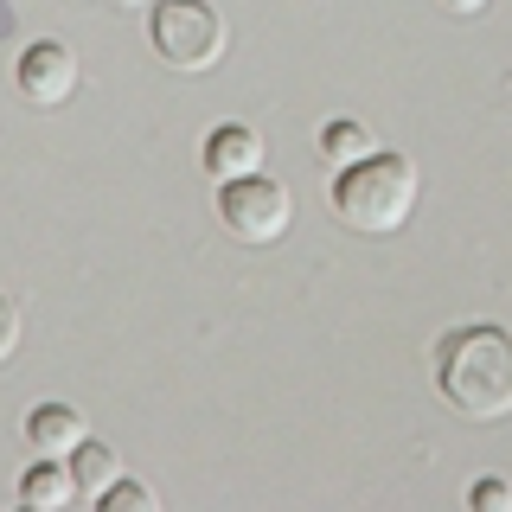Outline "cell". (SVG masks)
<instances>
[{
    "mask_svg": "<svg viewBox=\"0 0 512 512\" xmlns=\"http://www.w3.org/2000/svg\"><path fill=\"white\" fill-rule=\"evenodd\" d=\"M436 384L468 423H500L512 416V333L493 320L455 327L436 346Z\"/></svg>",
    "mask_w": 512,
    "mask_h": 512,
    "instance_id": "1",
    "label": "cell"
},
{
    "mask_svg": "<svg viewBox=\"0 0 512 512\" xmlns=\"http://www.w3.org/2000/svg\"><path fill=\"white\" fill-rule=\"evenodd\" d=\"M416 212V160L410 154H391V148H372L365 160L333 173V218L359 237H391L404 231Z\"/></svg>",
    "mask_w": 512,
    "mask_h": 512,
    "instance_id": "2",
    "label": "cell"
},
{
    "mask_svg": "<svg viewBox=\"0 0 512 512\" xmlns=\"http://www.w3.org/2000/svg\"><path fill=\"white\" fill-rule=\"evenodd\" d=\"M148 39L173 71H212L224 58V13L212 0H154Z\"/></svg>",
    "mask_w": 512,
    "mask_h": 512,
    "instance_id": "3",
    "label": "cell"
},
{
    "mask_svg": "<svg viewBox=\"0 0 512 512\" xmlns=\"http://www.w3.org/2000/svg\"><path fill=\"white\" fill-rule=\"evenodd\" d=\"M218 218L237 244H276L295 224V192L282 180H269V173H244V180L218 186Z\"/></svg>",
    "mask_w": 512,
    "mask_h": 512,
    "instance_id": "4",
    "label": "cell"
},
{
    "mask_svg": "<svg viewBox=\"0 0 512 512\" xmlns=\"http://www.w3.org/2000/svg\"><path fill=\"white\" fill-rule=\"evenodd\" d=\"M20 96L32 109H64L77 96V84H84V71H77V52L64 39H32L20 52Z\"/></svg>",
    "mask_w": 512,
    "mask_h": 512,
    "instance_id": "5",
    "label": "cell"
},
{
    "mask_svg": "<svg viewBox=\"0 0 512 512\" xmlns=\"http://www.w3.org/2000/svg\"><path fill=\"white\" fill-rule=\"evenodd\" d=\"M205 173L224 186V180H244V173H263V135L250 122H218L205 135Z\"/></svg>",
    "mask_w": 512,
    "mask_h": 512,
    "instance_id": "6",
    "label": "cell"
},
{
    "mask_svg": "<svg viewBox=\"0 0 512 512\" xmlns=\"http://www.w3.org/2000/svg\"><path fill=\"white\" fill-rule=\"evenodd\" d=\"M84 436H90V429H84V410H71V404H32V416H26V442H32V455H58V461H71Z\"/></svg>",
    "mask_w": 512,
    "mask_h": 512,
    "instance_id": "7",
    "label": "cell"
},
{
    "mask_svg": "<svg viewBox=\"0 0 512 512\" xmlns=\"http://www.w3.org/2000/svg\"><path fill=\"white\" fill-rule=\"evenodd\" d=\"M77 493H84V487H77L71 461H58V455H39V461L20 474V506H26V512H64Z\"/></svg>",
    "mask_w": 512,
    "mask_h": 512,
    "instance_id": "8",
    "label": "cell"
},
{
    "mask_svg": "<svg viewBox=\"0 0 512 512\" xmlns=\"http://www.w3.org/2000/svg\"><path fill=\"white\" fill-rule=\"evenodd\" d=\"M71 474H77V487H84V500H96V493L122 474V461H116V448H109V442L84 436V442H77V455H71Z\"/></svg>",
    "mask_w": 512,
    "mask_h": 512,
    "instance_id": "9",
    "label": "cell"
},
{
    "mask_svg": "<svg viewBox=\"0 0 512 512\" xmlns=\"http://www.w3.org/2000/svg\"><path fill=\"white\" fill-rule=\"evenodd\" d=\"M378 148V135L365 122H352V116H340V122H327L320 128V154L333 160V167H352V160H365Z\"/></svg>",
    "mask_w": 512,
    "mask_h": 512,
    "instance_id": "10",
    "label": "cell"
},
{
    "mask_svg": "<svg viewBox=\"0 0 512 512\" xmlns=\"http://www.w3.org/2000/svg\"><path fill=\"white\" fill-rule=\"evenodd\" d=\"M96 506L103 512H160V500H154V487H141V480H109L103 493H96Z\"/></svg>",
    "mask_w": 512,
    "mask_h": 512,
    "instance_id": "11",
    "label": "cell"
},
{
    "mask_svg": "<svg viewBox=\"0 0 512 512\" xmlns=\"http://www.w3.org/2000/svg\"><path fill=\"white\" fill-rule=\"evenodd\" d=\"M468 506L474 512H512V480H500V474L474 480V487H468Z\"/></svg>",
    "mask_w": 512,
    "mask_h": 512,
    "instance_id": "12",
    "label": "cell"
},
{
    "mask_svg": "<svg viewBox=\"0 0 512 512\" xmlns=\"http://www.w3.org/2000/svg\"><path fill=\"white\" fill-rule=\"evenodd\" d=\"M13 352H20V308L0 295V365H7Z\"/></svg>",
    "mask_w": 512,
    "mask_h": 512,
    "instance_id": "13",
    "label": "cell"
},
{
    "mask_svg": "<svg viewBox=\"0 0 512 512\" xmlns=\"http://www.w3.org/2000/svg\"><path fill=\"white\" fill-rule=\"evenodd\" d=\"M480 7H487V0H442V13H461V20H474Z\"/></svg>",
    "mask_w": 512,
    "mask_h": 512,
    "instance_id": "14",
    "label": "cell"
},
{
    "mask_svg": "<svg viewBox=\"0 0 512 512\" xmlns=\"http://www.w3.org/2000/svg\"><path fill=\"white\" fill-rule=\"evenodd\" d=\"M122 7H148V0H122Z\"/></svg>",
    "mask_w": 512,
    "mask_h": 512,
    "instance_id": "15",
    "label": "cell"
}]
</instances>
